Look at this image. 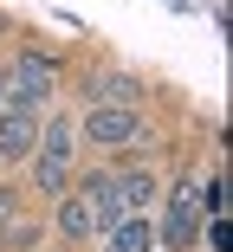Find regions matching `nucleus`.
Instances as JSON below:
<instances>
[{"instance_id": "nucleus-6", "label": "nucleus", "mask_w": 233, "mask_h": 252, "mask_svg": "<svg viewBox=\"0 0 233 252\" xmlns=\"http://www.w3.org/2000/svg\"><path fill=\"white\" fill-rule=\"evenodd\" d=\"M195 233H201V200H195V188H175L168 220H162V239L181 252V246H195Z\"/></svg>"}, {"instance_id": "nucleus-8", "label": "nucleus", "mask_w": 233, "mask_h": 252, "mask_svg": "<svg viewBox=\"0 0 233 252\" xmlns=\"http://www.w3.org/2000/svg\"><path fill=\"white\" fill-rule=\"evenodd\" d=\"M91 91H98L104 104H117V110L136 104V78H123V71H98V78H91Z\"/></svg>"}, {"instance_id": "nucleus-1", "label": "nucleus", "mask_w": 233, "mask_h": 252, "mask_svg": "<svg viewBox=\"0 0 233 252\" xmlns=\"http://www.w3.org/2000/svg\"><path fill=\"white\" fill-rule=\"evenodd\" d=\"M33 181L45 188V194H65V181H71V123L65 117H52L39 129V156H33Z\"/></svg>"}, {"instance_id": "nucleus-3", "label": "nucleus", "mask_w": 233, "mask_h": 252, "mask_svg": "<svg viewBox=\"0 0 233 252\" xmlns=\"http://www.w3.org/2000/svg\"><path fill=\"white\" fill-rule=\"evenodd\" d=\"M98 226H110V220H104V207H98V188L84 181L78 194L59 200V233H65V239H91Z\"/></svg>"}, {"instance_id": "nucleus-2", "label": "nucleus", "mask_w": 233, "mask_h": 252, "mask_svg": "<svg viewBox=\"0 0 233 252\" xmlns=\"http://www.w3.org/2000/svg\"><path fill=\"white\" fill-rule=\"evenodd\" d=\"M52 78H59L52 59H39V52H33V59H20V65L7 71V97H13L20 110H39L45 97H52Z\"/></svg>"}, {"instance_id": "nucleus-9", "label": "nucleus", "mask_w": 233, "mask_h": 252, "mask_svg": "<svg viewBox=\"0 0 233 252\" xmlns=\"http://www.w3.org/2000/svg\"><path fill=\"white\" fill-rule=\"evenodd\" d=\"M0 226H13V194L0 188Z\"/></svg>"}, {"instance_id": "nucleus-5", "label": "nucleus", "mask_w": 233, "mask_h": 252, "mask_svg": "<svg viewBox=\"0 0 233 252\" xmlns=\"http://www.w3.org/2000/svg\"><path fill=\"white\" fill-rule=\"evenodd\" d=\"M84 136L104 142V149H117V142H136V136H143V117H136V110H117V104H98V110L84 117Z\"/></svg>"}, {"instance_id": "nucleus-7", "label": "nucleus", "mask_w": 233, "mask_h": 252, "mask_svg": "<svg viewBox=\"0 0 233 252\" xmlns=\"http://www.w3.org/2000/svg\"><path fill=\"white\" fill-rule=\"evenodd\" d=\"M104 252H149V220H136V214L110 220V246Z\"/></svg>"}, {"instance_id": "nucleus-4", "label": "nucleus", "mask_w": 233, "mask_h": 252, "mask_svg": "<svg viewBox=\"0 0 233 252\" xmlns=\"http://www.w3.org/2000/svg\"><path fill=\"white\" fill-rule=\"evenodd\" d=\"M33 149H39V117L20 110V104H7L0 110V162H26Z\"/></svg>"}, {"instance_id": "nucleus-10", "label": "nucleus", "mask_w": 233, "mask_h": 252, "mask_svg": "<svg viewBox=\"0 0 233 252\" xmlns=\"http://www.w3.org/2000/svg\"><path fill=\"white\" fill-rule=\"evenodd\" d=\"M0 97H7V71H0Z\"/></svg>"}]
</instances>
